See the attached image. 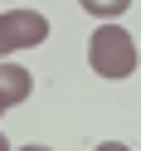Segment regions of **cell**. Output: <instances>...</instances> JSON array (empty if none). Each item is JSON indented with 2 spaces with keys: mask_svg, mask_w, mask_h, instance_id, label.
Masks as SVG:
<instances>
[{
  "mask_svg": "<svg viewBox=\"0 0 141 151\" xmlns=\"http://www.w3.org/2000/svg\"><path fill=\"white\" fill-rule=\"evenodd\" d=\"M78 5H83V10H88L97 24H107V20H122V15L131 10V0H78Z\"/></svg>",
  "mask_w": 141,
  "mask_h": 151,
  "instance_id": "277c9868",
  "label": "cell"
},
{
  "mask_svg": "<svg viewBox=\"0 0 141 151\" xmlns=\"http://www.w3.org/2000/svg\"><path fill=\"white\" fill-rule=\"evenodd\" d=\"M15 151H49V146H34V141H29V146H15Z\"/></svg>",
  "mask_w": 141,
  "mask_h": 151,
  "instance_id": "8992f818",
  "label": "cell"
},
{
  "mask_svg": "<svg viewBox=\"0 0 141 151\" xmlns=\"http://www.w3.org/2000/svg\"><path fill=\"white\" fill-rule=\"evenodd\" d=\"M0 151H10V141H5V132H0Z\"/></svg>",
  "mask_w": 141,
  "mask_h": 151,
  "instance_id": "52a82bcc",
  "label": "cell"
},
{
  "mask_svg": "<svg viewBox=\"0 0 141 151\" xmlns=\"http://www.w3.org/2000/svg\"><path fill=\"white\" fill-rule=\"evenodd\" d=\"M29 93H34V73H29V68H20V63H0V112L20 107Z\"/></svg>",
  "mask_w": 141,
  "mask_h": 151,
  "instance_id": "3957f363",
  "label": "cell"
},
{
  "mask_svg": "<svg viewBox=\"0 0 141 151\" xmlns=\"http://www.w3.org/2000/svg\"><path fill=\"white\" fill-rule=\"evenodd\" d=\"M88 63L97 78L117 83V78H131L136 73V39H131L122 24H97V34L88 39Z\"/></svg>",
  "mask_w": 141,
  "mask_h": 151,
  "instance_id": "6da1fadb",
  "label": "cell"
},
{
  "mask_svg": "<svg viewBox=\"0 0 141 151\" xmlns=\"http://www.w3.org/2000/svg\"><path fill=\"white\" fill-rule=\"evenodd\" d=\"M44 39H49V20L39 10H5L0 15V59H10L20 49H34Z\"/></svg>",
  "mask_w": 141,
  "mask_h": 151,
  "instance_id": "7a4b0ae2",
  "label": "cell"
},
{
  "mask_svg": "<svg viewBox=\"0 0 141 151\" xmlns=\"http://www.w3.org/2000/svg\"><path fill=\"white\" fill-rule=\"evenodd\" d=\"M92 151H131L127 141H102V146H92Z\"/></svg>",
  "mask_w": 141,
  "mask_h": 151,
  "instance_id": "5b68a950",
  "label": "cell"
}]
</instances>
